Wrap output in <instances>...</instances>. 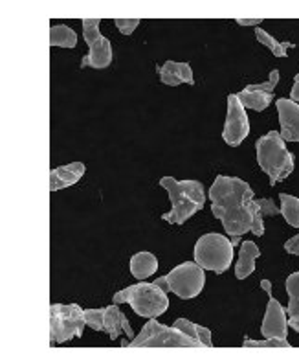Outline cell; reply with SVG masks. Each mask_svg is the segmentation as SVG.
<instances>
[{"label": "cell", "mask_w": 299, "mask_h": 364, "mask_svg": "<svg viewBox=\"0 0 299 364\" xmlns=\"http://www.w3.org/2000/svg\"><path fill=\"white\" fill-rule=\"evenodd\" d=\"M87 166L83 162H72L68 166H59L50 171V191H59L70 188L83 178Z\"/></svg>", "instance_id": "9a60e30c"}, {"label": "cell", "mask_w": 299, "mask_h": 364, "mask_svg": "<svg viewBox=\"0 0 299 364\" xmlns=\"http://www.w3.org/2000/svg\"><path fill=\"white\" fill-rule=\"evenodd\" d=\"M254 197V190L246 181L228 175H217L207 193V199L212 200L213 218L220 219L226 234L232 237H241L251 230Z\"/></svg>", "instance_id": "6da1fadb"}, {"label": "cell", "mask_w": 299, "mask_h": 364, "mask_svg": "<svg viewBox=\"0 0 299 364\" xmlns=\"http://www.w3.org/2000/svg\"><path fill=\"white\" fill-rule=\"evenodd\" d=\"M257 164L270 177V184L276 186L292 175L295 168V159L281 138L279 131H268L256 142Z\"/></svg>", "instance_id": "3957f363"}, {"label": "cell", "mask_w": 299, "mask_h": 364, "mask_svg": "<svg viewBox=\"0 0 299 364\" xmlns=\"http://www.w3.org/2000/svg\"><path fill=\"white\" fill-rule=\"evenodd\" d=\"M244 348H290L292 344L288 338H264V341H251V338H244L242 341Z\"/></svg>", "instance_id": "cb8c5ba5"}, {"label": "cell", "mask_w": 299, "mask_h": 364, "mask_svg": "<svg viewBox=\"0 0 299 364\" xmlns=\"http://www.w3.org/2000/svg\"><path fill=\"white\" fill-rule=\"evenodd\" d=\"M176 329H180L182 333L187 335V337H191L193 341H197L200 346L204 348H212V331L207 328H204V326H198L195 324V322H191V320H185V318H178L175 322Z\"/></svg>", "instance_id": "ffe728a7"}, {"label": "cell", "mask_w": 299, "mask_h": 364, "mask_svg": "<svg viewBox=\"0 0 299 364\" xmlns=\"http://www.w3.org/2000/svg\"><path fill=\"white\" fill-rule=\"evenodd\" d=\"M254 203H256V206L259 208V212L263 213V218H276V215H279L281 213V210L276 206V203H273L272 199H254Z\"/></svg>", "instance_id": "d4e9b609"}, {"label": "cell", "mask_w": 299, "mask_h": 364, "mask_svg": "<svg viewBox=\"0 0 299 364\" xmlns=\"http://www.w3.org/2000/svg\"><path fill=\"white\" fill-rule=\"evenodd\" d=\"M50 46H61V48H75L77 46V33L70 26L55 24L50 28Z\"/></svg>", "instance_id": "44dd1931"}, {"label": "cell", "mask_w": 299, "mask_h": 364, "mask_svg": "<svg viewBox=\"0 0 299 364\" xmlns=\"http://www.w3.org/2000/svg\"><path fill=\"white\" fill-rule=\"evenodd\" d=\"M83 307L77 304H52L50 306V342L62 344L75 337H83Z\"/></svg>", "instance_id": "ba28073f"}, {"label": "cell", "mask_w": 299, "mask_h": 364, "mask_svg": "<svg viewBox=\"0 0 299 364\" xmlns=\"http://www.w3.org/2000/svg\"><path fill=\"white\" fill-rule=\"evenodd\" d=\"M286 293H288V307H286V315H288V328L299 333V271L292 272L285 282Z\"/></svg>", "instance_id": "ac0fdd59"}, {"label": "cell", "mask_w": 299, "mask_h": 364, "mask_svg": "<svg viewBox=\"0 0 299 364\" xmlns=\"http://www.w3.org/2000/svg\"><path fill=\"white\" fill-rule=\"evenodd\" d=\"M154 284L162 287L165 293L176 294L182 300H191L202 293L206 285V272L195 262H185L176 265L169 274L158 278Z\"/></svg>", "instance_id": "8992f818"}, {"label": "cell", "mask_w": 299, "mask_h": 364, "mask_svg": "<svg viewBox=\"0 0 299 364\" xmlns=\"http://www.w3.org/2000/svg\"><path fill=\"white\" fill-rule=\"evenodd\" d=\"M261 256V250L254 241H242L241 252H239V262L235 265V278L237 280H246L248 276L256 272V262Z\"/></svg>", "instance_id": "e0dca14e"}, {"label": "cell", "mask_w": 299, "mask_h": 364, "mask_svg": "<svg viewBox=\"0 0 299 364\" xmlns=\"http://www.w3.org/2000/svg\"><path fill=\"white\" fill-rule=\"evenodd\" d=\"M290 100L292 102L299 103V74L294 77V87L290 90Z\"/></svg>", "instance_id": "83f0119b"}, {"label": "cell", "mask_w": 299, "mask_h": 364, "mask_svg": "<svg viewBox=\"0 0 299 364\" xmlns=\"http://www.w3.org/2000/svg\"><path fill=\"white\" fill-rule=\"evenodd\" d=\"M234 243L226 235L210 232L198 237L195 243V263L204 271H213L215 274H224L234 263Z\"/></svg>", "instance_id": "5b68a950"}, {"label": "cell", "mask_w": 299, "mask_h": 364, "mask_svg": "<svg viewBox=\"0 0 299 364\" xmlns=\"http://www.w3.org/2000/svg\"><path fill=\"white\" fill-rule=\"evenodd\" d=\"M279 77H281L279 76V70H272L268 81L259 85H248L241 92H237L239 102L244 105V109L263 112L273 102V89L278 87Z\"/></svg>", "instance_id": "4fadbf2b"}, {"label": "cell", "mask_w": 299, "mask_h": 364, "mask_svg": "<svg viewBox=\"0 0 299 364\" xmlns=\"http://www.w3.org/2000/svg\"><path fill=\"white\" fill-rule=\"evenodd\" d=\"M285 250L288 254H292V256H299V234L294 235V237H290V240L286 241Z\"/></svg>", "instance_id": "4316f807"}, {"label": "cell", "mask_w": 299, "mask_h": 364, "mask_svg": "<svg viewBox=\"0 0 299 364\" xmlns=\"http://www.w3.org/2000/svg\"><path fill=\"white\" fill-rule=\"evenodd\" d=\"M256 39L259 41L261 45H264L276 58H286L288 55V48H294V43H279L273 36H270L268 31L263 28H256Z\"/></svg>", "instance_id": "7402d4cb"}, {"label": "cell", "mask_w": 299, "mask_h": 364, "mask_svg": "<svg viewBox=\"0 0 299 364\" xmlns=\"http://www.w3.org/2000/svg\"><path fill=\"white\" fill-rule=\"evenodd\" d=\"M129 267H131V274L138 282H143L158 271V259L153 252H136L131 258Z\"/></svg>", "instance_id": "d6986e66"}, {"label": "cell", "mask_w": 299, "mask_h": 364, "mask_svg": "<svg viewBox=\"0 0 299 364\" xmlns=\"http://www.w3.org/2000/svg\"><path fill=\"white\" fill-rule=\"evenodd\" d=\"M129 348H200L197 341L184 335L180 329H176L175 326L160 324L156 318H149L141 333L136 335L127 344Z\"/></svg>", "instance_id": "52a82bcc"}, {"label": "cell", "mask_w": 299, "mask_h": 364, "mask_svg": "<svg viewBox=\"0 0 299 364\" xmlns=\"http://www.w3.org/2000/svg\"><path fill=\"white\" fill-rule=\"evenodd\" d=\"M261 287L268 294V306H266V311H264L261 333L264 335V338H286V335H288V316H286V309L279 304V300L273 298L270 280L261 282Z\"/></svg>", "instance_id": "7c38bea8"}, {"label": "cell", "mask_w": 299, "mask_h": 364, "mask_svg": "<svg viewBox=\"0 0 299 364\" xmlns=\"http://www.w3.org/2000/svg\"><path fill=\"white\" fill-rule=\"evenodd\" d=\"M160 81L168 87H178L182 83L195 85L193 80V68L190 63H176V61H165L162 67L158 68Z\"/></svg>", "instance_id": "2e32d148"}, {"label": "cell", "mask_w": 299, "mask_h": 364, "mask_svg": "<svg viewBox=\"0 0 299 364\" xmlns=\"http://www.w3.org/2000/svg\"><path fill=\"white\" fill-rule=\"evenodd\" d=\"M114 23H116V28H118L124 36H132L134 30L138 28V24H140V21H138V18H129V21H125V18H118V21H114Z\"/></svg>", "instance_id": "484cf974"}, {"label": "cell", "mask_w": 299, "mask_h": 364, "mask_svg": "<svg viewBox=\"0 0 299 364\" xmlns=\"http://www.w3.org/2000/svg\"><path fill=\"white\" fill-rule=\"evenodd\" d=\"M85 324L96 331H105L112 341L125 333L127 337H132V328L127 316L119 309L118 304L102 307V309H83Z\"/></svg>", "instance_id": "30bf717a"}, {"label": "cell", "mask_w": 299, "mask_h": 364, "mask_svg": "<svg viewBox=\"0 0 299 364\" xmlns=\"http://www.w3.org/2000/svg\"><path fill=\"white\" fill-rule=\"evenodd\" d=\"M99 24H102V21H97V18H87V21H83V36L90 52H88V55H85L81 59V68L90 67L102 70V68H107L112 65V58H114L112 43L105 36H102Z\"/></svg>", "instance_id": "9c48e42d"}, {"label": "cell", "mask_w": 299, "mask_h": 364, "mask_svg": "<svg viewBox=\"0 0 299 364\" xmlns=\"http://www.w3.org/2000/svg\"><path fill=\"white\" fill-rule=\"evenodd\" d=\"M160 186L168 190L171 200V212L163 213V221L171 225H184L206 205L202 182L198 181H176L173 177L160 178Z\"/></svg>", "instance_id": "7a4b0ae2"}, {"label": "cell", "mask_w": 299, "mask_h": 364, "mask_svg": "<svg viewBox=\"0 0 299 364\" xmlns=\"http://www.w3.org/2000/svg\"><path fill=\"white\" fill-rule=\"evenodd\" d=\"M281 124V138L285 142H299V103L281 98L276 102Z\"/></svg>", "instance_id": "5bb4252c"}, {"label": "cell", "mask_w": 299, "mask_h": 364, "mask_svg": "<svg viewBox=\"0 0 299 364\" xmlns=\"http://www.w3.org/2000/svg\"><path fill=\"white\" fill-rule=\"evenodd\" d=\"M279 200H281V215L290 227L299 228V199L288 193H279Z\"/></svg>", "instance_id": "603a6c76"}, {"label": "cell", "mask_w": 299, "mask_h": 364, "mask_svg": "<svg viewBox=\"0 0 299 364\" xmlns=\"http://www.w3.org/2000/svg\"><path fill=\"white\" fill-rule=\"evenodd\" d=\"M250 134V120H248L246 109L239 102L237 94L228 96V114H226V124L222 129V140L229 147H239L246 136Z\"/></svg>", "instance_id": "8fae6325"}, {"label": "cell", "mask_w": 299, "mask_h": 364, "mask_svg": "<svg viewBox=\"0 0 299 364\" xmlns=\"http://www.w3.org/2000/svg\"><path fill=\"white\" fill-rule=\"evenodd\" d=\"M112 300L118 306L129 304L132 311L143 318H156L168 311L169 307L168 293L156 284H147V282H138V284L121 289Z\"/></svg>", "instance_id": "277c9868"}, {"label": "cell", "mask_w": 299, "mask_h": 364, "mask_svg": "<svg viewBox=\"0 0 299 364\" xmlns=\"http://www.w3.org/2000/svg\"><path fill=\"white\" fill-rule=\"evenodd\" d=\"M239 26H259L261 18H237Z\"/></svg>", "instance_id": "f1b7e54d"}]
</instances>
